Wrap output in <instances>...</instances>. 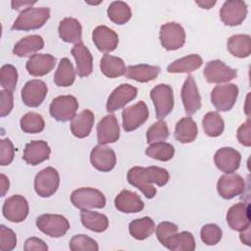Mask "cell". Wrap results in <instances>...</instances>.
Masks as SVG:
<instances>
[{
	"instance_id": "obj_1",
	"label": "cell",
	"mask_w": 251,
	"mask_h": 251,
	"mask_svg": "<svg viewBox=\"0 0 251 251\" xmlns=\"http://www.w3.org/2000/svg\"><path fill=\"white\" fill-rule=\"evenodd\" d=\"M126 178L129 184L138 188L146 198L151 199L156 195V188L153 183L164 186L169 181L170 175L166 169L156 166L133 167L127 172Z\"/></svg>"
},
{
	"instance_id": "obj_2",
	"label": "cell",
	"mask_w": 251,
	"mask_h": 251,
	"mask_svg": "<svg viewBox=\"0 0 251 251\" xmlns=\"http://www.w3.org/2000/svg\"><path fill=\"white\" fill-rule=\"evenodd\" d=\"M50 18V9L47 7L24 9L12 25L14 30H31L40 28Z\"/></svg>"
},
{
	"instance_id": "obj_3",
	"label": "cell",
	"mask_w": 251,
	"mask_h": 251,
	"mask_svg": "<svg viewBox=\"0 0 251 251\" xmlns=\"http://www.w3.org/2000/svg\"><path fill=\"white\" fill-rule=\"evenodd\" d=\"M71 202L80 210H90L94 208H104L106 198L104 194L92 187H81L73 191L71 194Z\"/></svg>"
},
{
	"instance_id": "obj_4",
	"label": "cell",
	"mask_w": 251,
	"mask_h": 251,
	"mask_svg": "<svg viewBox=\"0 0 251 251\" xmlns=\"http://www.w3.org/2000/svg\"><path fill=\"white\" fill-rule=\"evenodd\" d=\"M150 97L153 101L156 117L160 120L168 116L174 108V92L168 84H158L152 88Z\"/></svg>"
},
{
	"instance_id": "obj_5",
	"label": "cell",
	"mask_w": 251,
	"mask_h": 251,
	"mask_svg": "<svg viewBox=\"0 0 251 251\" xmlns=\"http://www.w3.org/2000/svg\"><path fill=\"white\" fill-rule=\"evenodd\" d=\"M36 226L50 237H61L70 228L69 221L62 215L43 214L36 219Z\"/></svg>"
},
{
	"instance_id": "obj_6",
	"label": "cell",
	"mask_w": 251,
	"mask_h": 251,
	"mask_svg": "<svg viewBox=\"0 0 251 251\" xmlns=\"http://www.w3.org/2000/svg\"><path fill=\"white\" fill-rule=\"evenodd\" d=\"M238 96V87L233 83L219 84L211 92V102L221 112L229 111L235 104Z\"/></svg>"
},
{
	"instance_id": "obj_7",
	"label": "cell",
	"mask_w": 251,
	"mask_h": 251,
	"mask_svg": "<svg viewBox=\"0 0 251 251\" xmlns=\"http://www.w3.org/2000/svg\"><path fill=\"white\" fill-rule=\"evenodd\" d=\"M78 109V102L75 96L61 95L54 98L50 104V115L59 122H67L74 119Z\"/></svg>"
},
{
	"instance_id": "obj_8",
	"label": "cell",
	"mask_w": 251,
	"mask_h": 251,
	"mask_svg": "<svg viewBox=\"0 0 251 251\" xmlns=\"http://www.w3.org/2000/svg\"><path fill=\"white\" fill-rule=\"evenodd\" d=\"M59 184V173L52 167L43 169L34 178V190L40 197L52 196L57 191Z\"/></svg>"
},
{
	"instance_id": "obj_9",
	"label": "cell",
	"mask_w": 251,
	"mask_h": 251,
	"mask_svg": "<svg viewBox=\"0 0 251 251\" xmlns=\"http://www.w3.org/2000/svg\"><path fill=\"white\" fill-rule=\"evenodd\" d=\"M160 41L162 46L169 51L181 48L185 43L184 28L174 22L163 25L160 29Z\"/></svg>"
},
{
	"instance_id": "obj_10",
	"label": "cell",
	"mask_w": 251,
	"mask_h": 251,
	"mask_svg": "<svg viewBox=\"0 0 251 251\" xmlns=\"http://www.w3.org/2000/svg\"><path fill=\"white\" fill-rule=\"evenodd\" d=\"M123 127L126 131H132L143 125L148 117L149 110L144 101H139L134 105L123 110Z\"/></svg>"
},
{
	"instance_id": "obj_11",
	"label": "cell",
	"mask_w": 251,
	"mask_h": 251,
	"mask_svg": "<svg viewBox=\"0 0 251 251\" xmlns=\"http://www.w3.org/2000/svg\"><path fill=\"white\" fill-rule=\"evenodd\" d=\"M217 190L224 199H232L245 190V180L237 174H225L217 182Z\"/></svg>"
},
{
	"instance_id": "obj_12",
	"label": "cell",
	"mask_w": 251,
	"mask_h": 251,
	"mask_svg": "<svg viewBox=\"0 0 251 251\" xmlns=\"http://www.w3.org/2000/svg\"><path fill=\"white\" fill-rule=\"evenodd\" d=\"M203 75L209 83H223L235 78L237 72L223 61L212 60L206 64Z\"/></svg>"
},
{
	"instance_id": "obj_13",
	"label": "cell",
	"mask_w": 251,
	"mask_h": 251,
	"mask_svg": "<svg viewBox=\"0 0 251 251\" xmlns=\"http://www.w3.org/2000/svg\"><path fill=\"white\" fill-rule=\"evenodd\" d=\"M29 207L26 199L22 195H13L5 200L2 213L3 216L12 223H21L28 215Z\"/></svg>"
},
{
	"instance_id": "obj_14",
	"label": "cell",
	"mask_w": 251,
	"mask_h": 251,
	"mask_svg": "<svg viewBox=\"0 0 251 251\" xmlns=\"http://www.w3.org/2000/svg\"><path fill=\"white\" fill-rule=\"evenodd\" d=\"M247 16V5L243 1H226L221 8L220 17L226 25L235 26L240 25Z\"/></svg>"
},
{
	"instance_id": "obj_15",
	"label": "cell",
	"mask_w": 251,
	"mask_h": 251,
	"mask_svg": "<svg viewBox=\"0 0 251 251\" xmlns=\"http://www.w3.org/2000/svg\"><path fill=\"white\" fill-rule=\"evenodd\" d=\"M48 88L44 81L40 79L28 80L22 89V100L27 107L35 108L44 101Z\"/></svg>"
},
{
	"instance_id": "obj_16",
	"label": "cell",
	"mask_w": 251,
	"mask_h": 251,
	"mask_svg": "<svg viewBox=\"0 0 251 251\" xmlns=\"http://www.w3.org/2000/svg\"><path fill=\"white\" fill-rule=\"evenodd\" d=\"M250 206L239 202L232 205L226 213V222L229 227L236 231H243L250 227Z\"/></svg>"
},
{
	"instance_id": "obj_17",
	"label": "cell",
	"mask_w": 251,
	"mask_h": 251,
	"mask_svg": "<svg viewBox=\"0 0 251 251\" xmlns=\"http://www.w3.org/2000/svg\"><path fill=\"white\" fill-rule=\"evenodd\" d=\"M137 96V88L128 83H123L115 88L110 94L106 109L110 112H115L121 108H124L128 102L133 100Z\"/></svg>"
},
{
	"instance_id": "obj_18",
	"label": "cell",
	"mask_w": 251,
	"mask_h": 251,
	"mask_svg": "<svg viewBox=\"0 0 251 251\" xmlns=\"http://www.w3.org/2000/svg\"><path fill=\"white\" fill-rule=\"evenodd\" d=\"M181 100L188 116L195 114L201 108V97L192 75H188L182 85Z\"/></svg>"
},
{
	"instance_id": "obj_19",
	"label": "cell",
	"mask_w": 251,
	"mask_h": 251,
	"mask_svg": "<svg viewBox=\"0 0 251 251\" xmlns=\"http://www.w3.org/2000/svg\"><path fill=\"white\" fill-rule=\"evenodd\" d=\"M214 162L220 171L226 174H231L239 168L241 155L231 147H223L215 153Z\"/></svg>"
},
{
	"instance_id": "obj_20",
	"label": "cell",
	"mask_w": 251,
	"mask_h": 251,
	"mask_svg": "<svg viewBox=\"0 0 251 251\" xmlns=\"http://www.w3.org/2000/svg\"><path fill=\"white\" fill-rule=\"evenodd\" d=\"M90 162L96 170L100 172H110L116 165L117 157L113 149L99 144L91 150Z\"/></svg>"
},
{
	"instance_id": "obj_21",
	"label": "cell",
	"mask_w": 251,
	"mask_h": 251,
	"mask_svg": "<svg viewBox=\"0 0 251 251\" xmlns=\"http://www.w3.org/2000/svg\"><path fill=\"white\" fill-rule=\"evenodd\" d=\"M120 137V126L115 115L110 114L102 118L97 125V139L99 144L116 142Z\"/></svg>"
},
{
	"instance_id": "obj_22",
	"label": "cell",
	"mask_w": 251,
	"mask_h": 251,
	"mask_svg": "<svg viewBox=\"0 0 251 251\" xmlns=\"http://www.w3.org/2000/svg\"><path fill=\"white\" fill-rule=\"evenodd\" d=\"M92 40L99 51L108 53L117 48L119 36L110 27L106 25H98L92 32Z\"/></svg>"
},
{
	"instance_id": "obj_23",
	"label": "cell",
	"mask_w": 251,
	"mask_h": 251,
	"mask_svg": "<svg viewBox=\"0 0 251 251\" xmlns=\"http://www.w3.org/2000/svg\"><path fill=\"white\" fill-rule=\"evenodd\" d=\"M50 153L51 149L47 142L43 140H33L25 145L23 159L26 164L36 166L47 160Z\"/></svg>"
},
{
	"instance_id": "obj_24",
	"label": "cell",
	"mask_w": 251,
	"mask_h": 251,
	"mask_svg": "<svg viewBox=\"0 0 251 251\" xmlns=\"http://www.w3.org/2000/svg\"><path fill=\"white\" fill-rule=\"evenodd\" d=\"M56 64V58L50 54H34L26 62L25 68L33 76H43L50 73Z\"/></svg>"
},
{
	"instance_id": "obj_25",
	"label": "cell",
	"mask_w": 251,
	"mask_h": 251,
	"mask_svg": "<svg viewBox=\"0 0 251 251\" xmlns=\"http://www.w3.org/2000/svg\"><path fill=\"white\" fill-rule=\"evenodd\" d=\"M71 53L76 63L75 73L81 77L89 75L93 69V58L88 48L82 42H80L75 44L71 50Z\"/></svg>"
},
{
	"instance_id": "obj_26",
	"label": "cell",
	"mask_w": 251,
	"mask_h": 251,
	"mask_svg": "<svg viewBox=\"0 0 251 251\" xmlns=\"http://www.w3.org/2000/svg\"><path fill=\"white\" fill-rule=\"evenodd\" d=\"M115 207L123 213H138L143 210L144 203L138 194L125 189L116 196Z\"/></svg>"
},
{
	"instance_id": "obj_27",
	"label": "cell",
	"mask_w": 251,
	"mask_h": 251,
	"mask_svg": "<svg viewBox=\"0 0 251 251\" xmlns=\"http://www.w3.org/2000/svg\"><path fill=\"white\" fill-rule=\"evenodd\" d=\"M94 125V114L86 109L75 115L71 121L70 128L72 133L77 138H84L89 135Z\"/></svg>"
},
{
	"instance_id": "obj_28",
	"label": "cell",
	"mask_w": 251,
	"mask_h": 251,
	"mask_svg": "<svg viewBox=\"0 0 251 251\" xmlns=\"http://www.w3.org/2000/svg\"><path fill=\"white\" fill-rule=\"evenodd\" d=\"M59 35L61 39L68 43H80L82 27L80 23L75 18L63 19L58 27Z\"/></svg>"
},
{
	"instance_id": "obj_29",
	"label": "cell",
	"mask_w": 251,
	"mask_h": 251,
	"mask_svg": "<svg viewBox=\"0 0 251 251\" xmlns=\"http://www.w3.org/2000/svg\"><path fill=\"white\" fill-rule=\"evenodd\" d=\"M44 46L43 38L37 34L27 35L19 40L14 48L13 54L18 57H27L34 55L37 51L41 50Z\"/></svg>"
},
{
	"instance_id": "obj_30",
	"label": "cell",
	"mask_w": 251,
	"mask_h": 251,
	"mask_svg": "<svg viewBox=\"0 0 251 251\" xmlns=\"http://www.w3.org/2000/svg\"><path fill=\"white\" fill-rule=\"evenodd\" d=\"M161 72L160 67L146 64L128 66L125 75L127 78L136 80L138 82H148L155 79Z\"/></svg>"
},
{
	"instance_id": "obj_31",
	"label": "cell",
	"mask_w": 251,
	"mask_h": 251,
	"mask_svg": "<svg viewBox=\"0 0 251 251\" xmlns=\"http://www.w3.org/2000/svg\"><path fill=\"white\" fill-rule=\"evenodd\" d=\"M198 133L196 123L190 117L180 119L175 128V137L181 143H190L195 140Z\"/></svg>"
},
{
	"instance_id": "obj_32",
	"label": "cell",
	"mask_w": 251,
	"mask_h": 251,
	"mask_svg": "<svg viewBox=\"0 0 251 251\" xmlns=\"http://www.w3.org/2000/svg\"><path fill=\"white\" fill-rule=\"evenodd\" d=\"M202 64L203 60L198 54H190L174 61L168 66L167 70L171 74H188L199 69Z\"/></svg>"
},
{
	"instance_id": "obj_33",
	"label": "cell",
	"mask_w": 251,
	"mask_h": 251,
	"mask_svg": "<svg viewBox=\"0 0 251 251\" xmlns=\"http://www.w3.org/2000/svg\"><path fill=\"white\" fill-rule=\"evenodd\" d=\"M80 221L87 229L94 232H103L109 226V220L105 215L90 210H81Z\"/></svg>"
},
{
	"instance_id": "obj_34",
	"label": "cell",
	"mask_w": 251,
	"mask_h": 251,
	"mask_svg": "<svg viewBox=\"0 0 251 251\" xmlns=\"http://www.w3.org/2000/svg\"><path fill=\"white\" fill-rule=\"evenodd\" d=\"M100 70L106 76L114 78L124 75L126 74V68L123 59L105 54L100 60Z\"/></svg>"
},
{
	"instance_id": "obj_35",
	"label": "cell",
	"mask_w": 251,
	"mask_h": 251,
	"mask_svg": "<svg viewBox=\"0 0 251 251\" xmlns=\"http://www.w3.org/2000/svg\"><path fill=\"white\" fill-rule=\"evenodd\" d=\"M172 251H193L196 247L194 236L189 231L174 234L163 245Z\"/></svg>"
},
{
	"instance_id": "obj_36",
	"label": "cell",
	"mask_w": 251,
	"mask_h": 251,
	"mask_svg": "<svg viewBox=\"0 0 251 251\" xmlns=\"http://www.w3.org/2000/svg\"><path fill=\"white\" fill-rule=\"evenodd\" d=\"M227 50L237 58H246L251 53V39L247 34H234L227 39Z\"/></svg>"
},
{
	"instance_id": "obj_37",
	"label": "cell",
	"mask_w": 251,
	"mask_h": 251,
	"mask_svg": "<svg viewBox=\"0 0 251 251\" xmlns=\"http://www.w3.org/2000/svg\"><path fill=\"white\" fill-rule=\"evenodd\" d=\"M155 230V223L149 217H143L133 220L128 225L129 234L137 239L144 240L149 237Z\"/></svg>"
},
{
	"instance_id": "obj_38",
	"label": "cell",
	"mask_w": 251,
	"mask_h": 251,
	"mask_svg": "<svg viewBox=\"0 0 251 251\" xmlns=\"http://www.w3.org/2000/svg\"><path fill=\"white\" fill-rule=\"evenodd\" d=\"M75 78V71L71 61L68 58L61 59L54 75L55 84L60 87H68L74 83Z\"/></svg>"
},
{
	"instance_id": "obj_39",
	"label": "cell",
	"mask_w": 251,
	"mask_h": 251,
	"mask_svg": "<svg viewBox=\"0 0 251 251\" xmlns=\"http://www.w3.org/2000/svg\"><path fill=\"white\" fill-rule=\"evenodd\" d=\"M109 19L117 25H124L131 18L130 7L123 1L112 2L107 10Z\"/></svg>"
},
{
	"instance_id": "obj_40",
	"label": "cell",
	"mask_w": 251,
	"mask_h": 251,
	"mask_svg": "<svg viewBox=\"0 0 251 251\" xmlns=\"http://www.w3.org/2000/svg\"><path fill=\"white\" fill-rule=\"evenodd\" d=\"M202 126L205 133L210 137L220 136L225 129L224 120L217 112L207 113L203 118Z\"/></svg>"
},
{
	"instance_id": "obj_41",
	"label": "cell",
	"mask_w": 251,
	"mask_h": 251,
	"mask_svg": "<svg viewBox=\"0 0 251 251\" xmlns=\"http://www.w3.org/2000/svg\"><path fill=\"white\" fill-rule=\"evenodd\" d=\"M145 154L153 159L159 161H170L175 155V148L172 144L165 141L151 143L145 150Z\"/></svg>"
},
{
	"instance_id": "obj_42",
	"label": "cell",
	"mask_w": 251,
	"mask_h": 251,
	"mask_svg": "<svg viewBox=\"0 0 251 251\" xmlns=\"http://www.w3.org/2000/svg\"><path fill=\"white\" fill-rule=\"evenodd\" d=\"M20 126L24 132L38 133L44 129L45 123L41 115L34 112H28L22 117Z\"/></svg>"
},
{
	"instance_id": "obj_43",
	"label": "cell",
	"mask_w": 251,
	"mask_h": 251,
	"mask_svg": "<svg viewBox=\"0 0 251 251\" xmlns=\"http://www.w3.org/2000/svg\"><path fill=\"white\" fill-rule=\"evenodd\" d=\"M169 128L166 122L160 120L154 123L146 131V139L148 143L165 141L169 137Z\"/></svg>"
},
{
	"instance_id": "obj_44",
	"label": "cell",
	"mask_w": 251,
	"mask_h": 251,
	"mask_svg": "<svg viewBox=\"0 0 251 251\" xmlns=\"http://www.w3.org/2000/svg\"><path fill=\"white\" fill-rule=\"evenodd\" d=\"M69 247L73 251H97L99 249L97 242L85 234L73 236L70 240Z\"/></svg>"
},
{
	"instance_id": "obj_45",
	"label": "cell",
	"mask_w": 251,
	"mask_h": 251,
	"mask_svg": "<svg viewBox=\"0 0 251 251\" xmlns=\"http://www.w3.org/2000/svg\"><path fill=\"white\" fill-rule=\"evenodd\" d=\"M1 75V86L9 91H14L18 82V71L17 69L10 64L4 65L0 71Z\"/></svg>"
},
{
	"instance_id": "obj_46",
	"label": "cell",
	"mask_w": 251,
	"mask_h": 251,
	"mask_svg": "<svg viewBox=\"0 0 251 251\" xmlns=\"http://www.w3.org/2000/svg\"><path fill=\"white\" fill-rule=\"evenodd\" d=\"M223 236V231L221 227L216 224H208L202 226L200 230L201 240L206 245H216L220 242Z\"/></svg>"
},
{
	"instance_id": "obj_47",
	"label": "cell",
	"mask_w": 251,
	"mask_h": 251,
	"mask_svg": "<svg viewBox=\"0 0 251 251\" xmlns=\"http://www.w3.org/2000/svg\"><path fill=\"white\" fill-rule=\"evenodd\" d=\"M17 245L16 233L4 225L0 226V250L11 251Z\"/></svg>"
},
{
	"instance_id": "obj_48",
	"label": "cell",
	"mask_w": 251,
	"mask_h": 251,
	"mask_svg": "<svg viewBox=\"0 0 251 251\" xmlns=\"http://www.w3.org/2000/svg\"><path fill=\"white\" fill-rule=\"evenodd\" d=\"M177 230L178 227L176 225L171 222H162L156 227V236L160 243L164 245L170 237L177 232Z\"/></svg>"
},
{
	"instance_id": "obj_49",
	"label": "cell",
	"mask_w": 251,
	"mask_h": 251,
	"mask_svg": "<svg viewBox=\"0 0 251 251\" xmlns=\"http://www.w3.org/2000/svg\"><path fill=\"white\" fill-rule=\"evenodd\" d=\"M15 156V147L9 138L0 140V165H10Z\"/></svg>"
},
{
	"instance_id": "obj_50",
	"label": "cell",
	"mask_w": 251,
	"mask_h": 251,
	"mask_svg": "<svg viewBox=\"0 0 251 251\" xmlns=\"http://www.w3.org/2000/svg\"><path fill=\"white\" fill-rule=\"evenodd\" d=\"M14 106L13 92L3 89L0 91V116L5 117L12 111Z\"/></svg>"
},
{
	"instance_id": "obj_51",
	"label": "cell",
	"mask_w": 251,
	"mask_h": 251,
	"mask_svg": "<svg viewBox=\"0 0 251 251\" xmlns=\"http://www.w3.org/2000/svg\"><path fill=\"white\" fill-rule=\"evenodd\" d=\"M236 136L240 144L246 147L251 145V125L249 119L238 127Z\"/></svg>"
},
{
	"instance_id": "obj_52",
	"label": "cell",
	"mask_w": 251,
	"mask_h": 251,
	"mask_svg": "<svg viewBox=\"0 0 251 251\" xmlns=\"http://www.w3.org/2000/svg\"><path fill=\"white\" fill-rule=\"evenodd\" d=\"M24 250L25 251H32V250H39V251H47L48 246L47 244L40 238L37 237H29L25 240L24 245Z\"/></svg>"
},
{
	"instance_id": "obj_53",
	"label": "cell",
	"mask_w": 251,
	"mask_h": 251,
	"mask_svg": "<svg viewBox=\"0 0 251 251\" xmlns=\"http://www.w3.org/2000/svg\"><path fill=\"white\" fill-rule=\"evenodd\" d=\"M36 2H31V1H12L11 5H12V8L14 10H18L20 11L21 9L25 8V9H27L29 7H31L32 5H34Z\"/></svg>"
},
{
	"instance_id": "obj_54",
	"label": "cell",
	"mask_w": 251,
	"mask_h": 251,
	"mask_svg": "<svg viewBox=\"0 0 251 251\" xmlns=\"http://www.w3.org/2000/svg\"><path fill=\"white\" fill-rule=\"evenodd\" d=\"M9 185H10V183H9L8 177L4 174H1L0 175V186H1L0 189H1V196L2 197L5 196L6 192L8 191Z\"/></svg>"
},
{
	"instance_id": "obj_55",
	"label": "cell",
	"mask_w": 251,
	"mask_h": 251,
	"mask_svg": "<svg viewBox=\"0 0 251 251\" xmlns=\"http://www.w3.org/2000/svg\"><path fill=\"white\" fill-rule=\"evenodd\" d=\"M240 240L246 244V245H250V227L246 228L243 231H240Z\"/></svg>"
},
{
	"instance_id": "obj_56",
	"label": "cell",
	"mask_w": 251,
	"mask_h": 251,
	"mask_svg": "<svg viewBox=\"0 0 251 251\" xmlns=\"http://www.w3.org/2000/svg\"><path fill=\"white\" fill-rule=\"evenodd\" d=\"M195 3L203 9H210L216 4V1H195Z\"/></svg>"
}]
</instances>
